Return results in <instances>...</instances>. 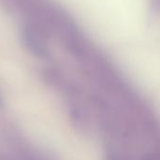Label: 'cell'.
<instances>
[{
    "label": "cell",
    "instance_id": "obj_1",
    "mask_svg": "<svg viewBox=\"0 0 160 160\" xmlns=\"http://www.w3.org/2000/svg\"><path fill=\"white\" fill-rule=\"evenodd\" d=\"M43 30H39L34 25H26L22 30V41L25 48L38 57H44L48 54L44 43Z\"/></svg>",
    "mask_w": 160,
    "mask_h": 160
}]
</instances>
